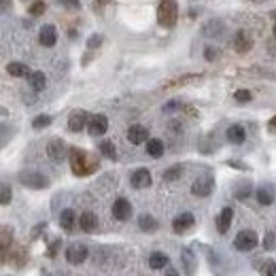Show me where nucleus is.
Here are the masks:
<instances>
[{"label": "nucleus", "instance_id": "obj_1", "mask_svg": "<svg viewBox=\"0 0 276 276\" xmlns=\"http://www.w3.org/2000/svg\"><path fill=\"white\" fill-rule=\"evenodd\" d=\"M68 157H70V168H73V172L77 176H85V174H92L94 170H98V162H96V159H92L87 151L79 149V147L70 149Z\"/></svg>", "mask_w": 276, "mask_h": 276}, {"label": "nucleus", "instance_id": "obj_2", "mask_svg": "<svg viewBox=\"0 0 276 276\" xmlns=\"http://www.w3.org/2000/svg\"><path fill=\"white\" fill-rule=\"evenodd\" d=\"M179 20V5L174 0H162L157 7V24L162 28H174Z\"/></svg>", "mask_w": 276, "mask_h": 276}, {"label": "nucleus", "instance_id": "obj_3", "mask_svg": "<svg viewBox=\"0 0 276 276\" xmlns=\"http://www.w3.org/2000/svg\"><path fill=\"white\" fill-rule=\"evenodd\" d=\"M234 246L238 248V251H253V248L257 246V234L253 229H242L240 234L234 238Z\"/></svg>", "mask_w": 276, "mask_h": 276}, {"label": "nucleus", "instance_id": "obj_4", "mask_svg": "<svg viewBox=\"0 0 276 276\" xmlns=\"http://www.w3.org/2000/svg\"><path fill=\"white\" fill-rule=\"evenodd\" d=\"M215 189V179H212L210 174H204L200 179H195V183L191 185V193L198 195V198H206V195L212 193Z\"/></svg>", "mask_w": 276, "mask_h": 276}, {"label": "nucleus", "instance_id": "obj_5", "mask_svg": "<svg viewBox=\"0 0 276 276\" xmlns=\"http://www.w3.org/2000/svg\"><path fill=\"white\" fill-rule=\"evenodd\" d=\"M20 183L26 185V187H32V189H43V187H47L49 181L47 176H43L41 172H20Z\"/></svg>", "mask_w": 276, "mask_h": 276}, {"label": "nucleus", "instance_id": "obj_6", "mask_svg": "<svg viewBox=\"0 0 276 276\" xmlns=\"http://www.w3.org/2000/svg\"><path fill=\"white\" fill-rule=\"evenodd\" d=\"M66 153H70V151H68L66 142L62 138H53L47 145V155L53 159V162H62V159L66 157Z\"/></svg>", "mask_w": 276, "mask_h": 276}, {"label": "nucleus", "instance_id": "obj_7", "mask_svg": "<svg viewBox=\"0 0 276 276\" xmlns=\"http://www.w3.org/2000/svg\"><path fill=\"white\" fill-rule=\"evenodd\" d=\"M66 259H68V263H73V265L83 263L87 259V246L85 244H79V242L70 244L66 248Z\"/></svg>", "mask_w": 276, "mask_h": 276}, {"label": "nucleus", "instance_id": "obj_8", "mask_svg": "<svg viewBox=\"0 0 276 276\" xmlns=\"http://www.w3.org/2000/svg\"><path fill=\"white\" fill-rule=\"evenodd\" d=\"M113 215L117 221H128L132 217V204L126 198H117L113 204Z\"/></svg>", "mask_w": 276, "mask_h": 276}, {"label": "nucleus", "instance_id": "obj_9", "mask_svg": "<svg viewBox=\"0 0 276 276\" xmlns=\"http://www.w3.org/2000/svg\"><path fill=\"white\" fill-rule=\"evenodd\" d=\"M87 128H90L92 136H102V134H106V130H109V119H106L104 115H94L90 123H87Z\"/></svg>", "mask_w": 276, "mask_h": 276}, {"label": "nucleus", "instance_id": "obj_10", "mask_svg": "<svg viewBox=\"0 0 276 276\" xmlns=\"http://www.w3.org/2000/svg\"><path fill=\"white\" fill-rule=\"evenodd\" d=\"M130 183H132L134 189H145V187L151 185V172L147 170V168H138V170L132 172Z\"/></svg>", "mask_w": 276, "mask_h": 276}, {"label": "nucleus", "instance_id": "obj_11", "mask_svg": "<svg viewBox=\"0 0 276 276\" xmlns=\"http://www.w3.org/2000/svg\"><path fill=\"white\" fill-rule=\"evenodd\" d=\"M193 223H195V219H193L191 212H183V215H179L172 221V229L176 231V234H185L187 229L193 227Z\"/></svg>", "mask_w": 276, "mask_h": 276}, {"label": "nucleus", "instance_id": "obj_12", "mask_svg": "<svg viewBox=\"0 0 276 276\" xmlns=\"http://www.w3.org/2000/svg\"><path fill=\"white\" fill-rule=\"evenodd\" d=\"M39 39H41V45H45V47H53L58 43V32H56V26H43L41 32H39Z\"/></svg>", "mask_w": 276, "mask_h": 276}, {"label": "nucleus", "instance_id": "obj_13", "mask_svg": "<svg viewBox=\"0 0 276 276\" xmlns=\"http://www.w3.org/2000/svg\"><path fill=\"white\" fill-rule=\"evenodd\" d=\"M87 119H90V117H87L85 111H75L68 117V130L70 132H81L87 126Z\"/></svg>", "mask_w": 276, "mask_h": 276}, {"label": "nucleus", "instance_id": "obj_14", "mask_svg": "<svg viewBox=\"0 0 276 276\" xmlns=\"http://www.w3.org/2000/svg\"><path fill=\"white\" fill-rule=\"evenodd\" d=\"M274 198H276V189H274V185L265 183V185H261L259 189H257V202L263 204V206H270V204L274 202Z\"/></svg>", "mask_w": 276, "mask_h": 276}, {"label": "nucleus", "instance_id": "obj_15", "mask_svg": "<svg viewBox=\"0 0 276 276\" xmlns=\"http://www.w3.org/2000/svg\"><path fill=\"white\" fill-rule=\"evenodd\" d=\"M251 47H253L251 37H248L244 30L236 32V37H234V49H236L238 53H248V51H251Z\"/></svg>", "mask_w": 276, "mask_h": 276}, {"label": "nucleus", "instance_id": "obj_16", "mask_svg": "<svg viewBox=\"0 0 276 276\" xmlns=\"http://www.w3.org/2000/svg\"><path fill=\"white\" fill-rule=\"evenodd\" d=\"M128 140L132 142V145H142V142L149 140V132L145 126H132L128 130Z\"/></svg>", "mask_w": 276, "mask_h": 276}, {"label": "nucleus", "instance_id": "obj_17", "mask_svg": "<svg viewBox=\"0 0 276 276\" xmlns=\"http://www.w3.org/2000/svg\"><path fill=\"white\" fill-rule=\"evenodd\" d=\"M231 219H234V208H231V206H225L223 210H221V215L217 217V229L221 231V234H225V231L229 229Z\"/></svg>", "mask_w": 276, "mask_h": 276}, {"label": "nucleus", "instance_id": "obj_18", "mask_svg": "<svg viewBox=\"0 0 276 276\" xmlns=\"http://www.w3.org/2000/svg\"><path fill=\"white\" fill-rule=\"evenodd\" d=\"M13 242V229L5 225L0 229V248H3V261H7V253H9V246Z\"/></svg>", "mask_w": 276, "mask_h": 276}, {"label": "nucleus", "instance_id": "obj_19", "mask_svg": "<svg viewBox=\"0 0 276 276\" xmlns=\"http://www.w3.org/2000/svg\"><path fill=\"white\" fill-rule=\"evenodd\" d=\"M244 138H246V132H244L242 126H238V123H236V126L227 128V140L231 142V145H242Z\"/></svg>", "mask_w": 276, "mask_h": 276}, {"label": "nucleus", "instance_id": "obj_20", "mask_svg": "<svg viewBox=\"0 0 276 276\" xmlns=\"http://www.w3.org/2000/svg\"><path fill=\"white\" fill-rule=\"evenodd\" d=\"M75 223H77V215H75V210L66 208V210H62V212H60V225H62V229L73 231V229H75Z\"/></svg>", "mask_w": 276, "mask_h": 276}, {"label": "nucleus", "instance_id": "obj_21", "mask_svg": "<svg viewBox=\"0 0 276 276\" xmlns=\"http://www.w3.org/2000/svg\"><path fill=\"white\" fill-rule=\"evenodd\" d=\"M79 225H81L83 231H87V234H92V231H96V225H98V221H96V215L94 212H83L81 217H79Z\"/></svg>", "mask_w": 276, "mask_h": 276}, {"label": "nucleus", "instance_id": "obj_22", "mask_svg": "<svg viewBox=\"0 0 276 276\" xmlns=\"http://www.w3.org/2000/svg\"><path fill=\"white\" fill-rule=\"evenodd\" d=\"M7 73L11 75V77H30L32 73H30V68L26 66V64H22V62H11V64L7 66Z\"/></svg>", "mask_w": 276, "mask_h": 276}, {"label": "nucleus", "instance_id": "obj_23", "mask_svg": "<svg viewBox=\"0 0 276 276\" xmlns=\"http://www.w3.org/2000/svg\"><path fill=\"white\" fill-rule=\"evenodd\" d=\"M147 153L151 157H162L164 155V142L159 138H149L147 140Z\"/></svg>", "mask_w": 276, "mask_h": 276}, {"label": "nucleus", "instance_id": "obj_24", "mask_svg": "<svg viewBox=\"0 0 276 276\" xmlns=\"http://www.w3.org/2000/svg\"><path fill=\"white\" fill-rule=\"evenodd\" d=\"M28 81H30V87L34 92H43V90H45V85H47V79H45L43 73H32L28 77Z\"/></svg>", "mask_w": 276, "mask_h": 276}, {"label": "nucleus", "instance_id": "obj_25", "mask_svg": "<svg viewBox=\"0 0 276 276\" xmlns=\"http://www.w3.org/2000/svg\"><path fill=\"white\" fill-rule=\"evenodd\" d=\"M149 265H151V268H153V270H164L166 268V265H168V255H164V253H153V255H151L149 257Z\"/></svg>", "mask_w": 276, "mask_h": 276}, {"label": "nucleus", "instance_id": "obj_26", "mask_svg": "<svg viewBox=\"0 0 276 276\" xmlns=\"http://www.w3.org/2000/svg\"><path fill=\"white\" fill-rule=\"evenodd\" d=\"M138 227H140L142 231H155V229H157V221L151 217V215H142V217L138 219Z\"/></svg>", "mask_w": 276, "mask_h": 276}, {"label": "nucleus", "instance_id": "obj_27", "mask_svg": "<svg viewBox=\"0 0 276 276\" xmlns=\"http://www.w3.org/2000/svg\"><path fill=\"white\" fill-rule=\"evenodd\" d=\"M100 151H102V155H104V157H109V159H117V149H115L113 140H102V142H100Z\"/></svg>", "mask_w": 276, "mask_h": 276}, {"label": "nucleus", "instance_id": "obj_28", "mask_svg": "<svg viewBox=\"0 0 276 276\" xmlns=\"http://www.w3.org/2000/svg\"><path fill=\"white\" fill-rule=\"evenodd\" d=\"M11 198H13L11 185H7V183H3V187H0V204H3V206H7V204H9V202H11Z\"/></svg>", "mask_w": 276, "mask_h": 276}, {"label": "nucleus", "instance_id": "obj_29", "mask_svg": "<svg viewBox=\"0 0 276 276\" xmlns=\"http://www.w3.org/2000/svg\"><path fill=\"white\" fill-rule=\"evenodd\" d=\"M183 174V166H172L164 172V181H176Z\"/></svg>", "mask_w": 276, "mask_h": 276}, {"label": "nucleus", "instance_id": "obj_30", "mask_svg": "<svg viewBox=\"0 0 276 276\" xmlns=\"http://www.w3.org/2000/svg\"><path fill=\"white\" fill-rule=\"evenodd\" d=\"M261 276H276V261L274 259H265L261 263Z\"/></svg>", "mask_w": 276, "mask_h": 276}, {"label": "nucleus", "instance_id": "obj_31", "mask_svg": "<svg viewBox=\"0 0 276 276\" xmlns=\"http://www.w3.org/2000/svg\"><path fill=\"white\" fill-rule=\"evenodd\" d=\"M49 123H51L49 115H39V117L32 121V128H34V130H43V128H47Z\"/></svg>", "mask_w": 276, "mask_h": 276}, {"label": "nucleus", "instance_id": "obj_32", "mask_svg": "<svg viewBox=\"0 0 276 276\" xmlns=\"http://www.w3.org/2000/svg\"><path fill=\"white\" fill-rule=\"evenodd\" d=\"M263 248L265 251L276 248V231H268V236H265V240H263Z\"/></svg>", "mask_w": 276, "mask_h": 276}, {"label": "nucleus", "instance_id": "obj_33", "mask_svg": "<svg viewBox=\"0 0 276 276\" xmlns=\"http://www.w3.org/2000/svg\"><path fill=\"white\" fill-rule=\"evenodd\" d=\"M234 98H236V102H251L253 94L248 92V90H238V92L234 94Z\"/></svg>", "mask_w": 276, "mask_h": 276}, {"label": "nucleus", "instance_id": "obj_34", "mask_svg": "<svg viewBox=\"0 0 276 276\" xmlns=\"http://www.w3.org/2000/svg\"><path fill=\"white\" fill-rule=\"evenodd\" d=\"M45 3H43V0H37V3H34L32 7H30V13L32 15H41V13H45Z\"/></svg>", "mask_w": 276, "mask_h": 276}, {"label": "nucleus", "instance_id": "obj_35", "mask_svg": "<svg viewBox=\"0 0 276 276\" xmlns=\"http://www.w3.org/2000/svg\"><path fill=\"white\" fill-rule=\"evenodd\" d=\"M248 193H251V185H248V183H242V187H240V189L236 191V198H240V200H244L246 198V195Z\"/></svg>", "mask_w": 276, "mask_h": 276}, {"label": "nucleus", "instance_id": "obj_36", "mask_svg": "<svg viewBox=\"0 0 276 276\" xmlns=\"http://www.w3.org/2000/svg\"><path fill=\"white\" fill-rule=\"evenodd\" d=\"M102 45V37H100V34H96V37H92L90 39V43H87V47H90V49H94V47H100Z\"/></svg>", "mask_w": 276, "mask_h": 276}, {"label": "nucleus", "instance_id": "obj_37", "mask_svg": "<svg viewBox=\"0 0 276 276\" xmlns=\"http://www.w3.org/2000/svg\"><path fill=\"white\" fill-rule=\"evenodd\" d=\"M204 56H206V60H210V62H212L215 58H219V51H217V49H212V47H208L206 51H204Z\"/></svg>", "mask_w": 276, "mask_h": 276}, {"label": "nucleus", "instance_id": "obj_38", "mask_svg": "<svg viewBox=\"0 0 276 276\" xmlns=\"http://www.w3.org/2000/svg\"><path fill=\"white\" fill-rule=\"evenodd\" d=\"M179 106H181V102H179V100H172V102H168V104L164 106V111H166V113H172L174 109H179Z\"/></svg>", "mask_w": 276, "mask_h": 276}, {"label": "nucleus", "instance_id": "obj_39", "mask_svg": "<svg viewBox=\"0 0 276 276\" xmlns=\"http://www.w3.org/2000/svg\"><path fill=\"white\" fill-rule=\"evenodd\" d=\"M0 7H3V11H9L11 9V0H0Z\"/></svg>", "mask_w": 276, "mask_h": 276}, {"label": "nucleus", "instance_id": "obj_40", "mask_svg": "<svg viewBox=\"0 0 276 276\" xmlns=\"http://www.w3.org/2000/svg\"><path fill=\"white\" fill-rule=\"evenodd\" d=\"M58 246H60V242L51 244V248H49V257H56V253H58Z\"/></svg>", "mask_w": 276, "mask_h": 276}, {"label": "nucleus", "instance_id": "obj_41", "mask_svg": "<svg viewBox=\"0 0 276 276\" xmlns=\"http://www.w3.org/2000/svg\"><path fill=\"white\" fill-rule=\"evenodd\" d=\"M164 276H179V272H176V270H166Z\"/></svg>", "mask_w": 276, "mask_h": 276}, {"label": "nucleus", "instance_id": "obj_42", "mask_svg": "<svg viewBox=\"0 0 276 276\" xmlns=\"http://www.w3.org/2000/svg\"><path fill=\"white\" fill-rule=\"evenodd\" d=\"M270 128H274V130H276V115H274V117L270 119Z\"/></svg>", "mask_w": 276, "mask_h": 276}, {"label": "nucleus", "instance_id": "obj_43", "mask_svg": "<svg viewBox=\"0 0 276 276\" xmlns=\"http://www.w3.org/2000/svg\"><path fill=\"white\" fill-rule=\"evenodd\" d=\"M272 32H274V39H276V24H274V30Z\"/></svg>", "mask_w": 276, "mask_h": 276}, {"label": "nucleus", "instance_id": "obj_44", "mask_svg": "<svg viewBox=\"0 0 276 276\" xmlns=\"http://www.w3.org/2000/svg\"><path fill=\"white\" fill-rule=\"evenodd\" d=\"M255 3H263V0H255Z\"/></svg>", "mask_w": 276, "mask_h": 276}, {"label": "nucleus", "instance_id": "obj_45", "mask_svg": "<svg viewBox=\"0 0 276 276\" xmlns=\"http://www.w3.org/2000/svg\"><path fill=\"white\" fill-rule=\"evenodd\" d=\"M70 3H77V0H70Z\"/></svg>", "mask_w": 276, "mask_h": 276}]
</instances>
